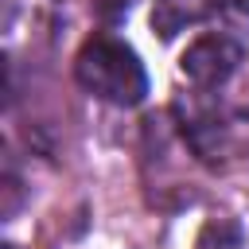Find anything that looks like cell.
<instances>
[{
  "instance_id": "3957f363",
  "label": "cell",
  "mask_w": 249,
  "mask_h": 249,
  "mask_svg": "<svg viewBox=\"0 0 249 249\" xmlns=\"http://www.w3.org/2000/svg\"><path fill=\"white\" fill-rule=\"evenodd\" d=\"M210 12V0H156L152 8V27L171 39L175 31H183L187 23H198L202 16Z\"/></svg>"
},
{
  "instance_id": "7a4b0ae2",
  "label": "cell",
  "mask_w": 249,
  "mask_h": 249,
  "mask_svg": "<svg viewBox=\"0 0 249 249\" xmlns=\"http://www.w3.org/2000/svg\"><path fill=\"white\" fill-rule=\"evenodd\" d=\"M241 62V47L226 35H206L198 43L187 47L183 54V74L195 82V86H222Z\"/></svg>"
},
{
  "instance_id": "6da1fadb",
  "label": "cell",
  "mask_w": 249,
  "mask_h": 249,
  "mask_svg": "<svg viewBox=\"0 0 249 249\" xmlns=\"http://www.w3.org/2000/svg\"><path fill=\"white\" fill-rule=\"evenodd\" d=\"M74 74L86 93H93L109 105H140L148 93V74H144L136 51L109 35H97L78 51Z\"/></svg>"
},
{
  "instance_id": "277c9868",
  "label": "cell",
  "mask_w": 249,
  "mask_h": 249,
  "mask_svg": "<svg viewBox=\"0 0 249 249\" xmlns=\"http://www.w3.org/2000/svg\"><path fill=\"white\" fill-rule=\"evenodd\" d=\"M195 249H249V241H245L241 222H233V218H210L198 230Z\"/></svg>"
}]
</instances>
